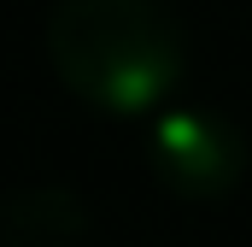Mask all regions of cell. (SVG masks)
<instances>
[{"instance_id":"cell-1","label":"cell","mask_w":252,"mask_h":247,"mask_svg":"<svg viewBox=\"0 0 252 247\" xmlns=\"http://www.w3.org/2000/svg\"><path fill=\"white\" fill-rule=\"evenodd\" d=\"M47 59L82 106L112 118H158L188 53L158 0H59L47 12Z\"/></svg>"},{"instance_id":"cell-2","label":"cell","mask_w":252,"mask_h":247,"mask_svg":"<svg viewBox=\"0 0 252 247\" xmlns=\"http://www.w3.org/2000/svg\"><path fill=\"white\" fill-rule=\"evenodd\" d=\"M147 165L182 200H217L241 183L247 141L217 112H158L147 129Z\"/></svg>"},{"instance_id":"cell-3","label":"cell","mask_w":252,"mask_h":247,"mask_svg":"<svg viewBox=\"0 0 252 247\" xmlns=\"http://www.w3.org/2000/svg\"><path fill=\"white\" fill-rule=\"evenodd\" d=\"M88 206L59 183L18 188L0 200V247H82Z\"/></svg>"}]
</instances>
